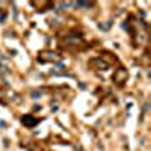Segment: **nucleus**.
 Listing matches in <instances>:
<instances>
[{
    "label": "nucleus",
    "mask_w": 151,
    "mask_h": 151,
    "mask_svg": "<svg viewBox=\"0 0 151 151\" xmlns=\"http://www.w3.org/2000/svg\"><path fill=\"white\" fill-rule=\"evenodd\" d=\"M127 79H129V71L125 70L124 67H118V68L115 70V73H113V76H112L113 83H115L116 86H119V88L125 85Z\"/></svg>",
    "instance_id": "7ed1b4c3"
},
{
    "label": "nucleus",
    "mask_w": 151,
    "mask_h": 151,
    "mask_svg": "<svg viewBox=\"0 0 151 151\" xmlns=\"http://www.w3.org/2000/svg\"><path fill=\"white\" fill-rule=\"evenodd\" d=\"M3 86H5V83H3V80H2V79H0V88H3Z\"/></svg>",
    "instance_id": "0eeeda50"
},
{
    "label": "nucleus",
    "mask_w": 151,
    "mask_h": 151,
    "mask_svg": "<svg viewBox=\"0 0 151 151\" xmlns=\"http://www.w3.org/2000/svg\"><path fill=\"white\" fill-rule=\"evenodd\" d=\"M88 65H89V68H92L94 71H101V70L104 71V70H107V68L110 67V65L107 64V62L104 60V58H103V56H98V58L91 59Z\"/></svg>",
    "instance_id": "20e7f679"
},
{
    "label": "nucleus",
    "mask_w": 151,
    "mask_h": 151,
    "mask_svg": "<svg viewBox=\"0 0 151 151\" xmlns=\"http://www.w3.org/2000/svg\"><path fill=\"white\" fill-rule=\"evenodd\" d=\"M58 41L59 45L62 48H67L68 52H82L86 48V41L79 30H70L65 35H59Z\"/></svg>",
    "instance_id": "f257e3e1"
},
{
    "label": "nucleus",
    "mask_w": 151,
    "mask_h": 151,
    "mask_svg": "<svg viewBox=\"0 0 151 151\" xmlns=\"http://www.w3.org/2000/svg\"><path fill=\"white\" fill-rule=\"evenodd\" d=\"M38 60L42 62V64H47V62H60L62 56L58 52H53V50H42V52L38 55Z\"/></svg>",
    "instance_id": "f03ea898"
},
{
    "label": "nucleus",
    "mask_w": 151,
    "mask_h": 151,
    "mask_svg": "<svg viewBox=\"0 0 151 151\" xmlns=\"http://www.w3.org/2000/svg\"><path fill=\"white\" fill-rule=\"evenodd\" d=\"M32 5H33V6H40V8H38L36 11H40V12H44V11H45V6L52 8V6H53L55 3H53V2H42V3H41V2H32Z\"/></svg>",
    "instance_id": "423d86ee"
},
{
    "label": "nucleus",
    "mask_w": 151,
    "mask_h": 151,
    "mask_svg": "<svg viewBox=\"0 0 151 151\" xmlns=\"http://www.w3.org/2000/svg\"><path fill=\"white\" fill-rule=\"evenodd\" d=\"M38 122H40V119L35 118L33 115H23V116H21V124L24 125V127H27V129L35 127Z\"/></svg>",
    "instance_id": "39448f33"
}]
</instances>
